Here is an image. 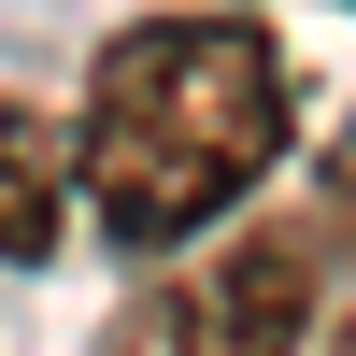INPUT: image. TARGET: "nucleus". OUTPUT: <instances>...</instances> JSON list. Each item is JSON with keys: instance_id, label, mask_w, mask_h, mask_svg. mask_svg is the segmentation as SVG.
I'll use <instances>...</instances> for the list:
<instances>
[{"instance_id": "nucleus-5", "label": "nucleus", "mask_w": 356, "mask_h": 356, "mask_svg": "<svg viewBox=\"0 0 356 356\" xmlns=\"http://www.w3.org/2000/svg\"><path fill=\"white\" fill-rule=\"evenodd\" d=\"M328 356H356V314H328Z\"/></svg>"}, {"instance_id": "nucleus-1", "label": "nucleus", "mask_w": 356, "mask_h": 356, "mask_svg": "<svg viewBox=\"0 0 356 356\" xmlns=\"http://www.w3.org/2000/svg\"><path fill=\"white\" fill-rule=\"evenodd\" d=\"M300 143V72L257 15H129L86 57L72 100V186L114 243L171 257L228 228Z\"/></svg>"}, {"instance_id": "nucleus-2", "label": "nucleus", "mask_w": 356, "mask_h": 356, "mask_svg": "<svg viewBox=\"0 0 356 356\" xmlns=\"http://www.w3.org/2000/svg\"><path fill=\"white\" fill-rule=\"evenodd\" d=\"M328 214H257L228 243H200L186 271H157L129 314L100 328V356H300L328 328Z\"/></svg>"}, {"instance_id": "nucleus-3", "label": "nucleus", "mask_w": 356, "mask_h": 356, "mask_svg": "<svg viewBox=\"0 0 356 356\" xmlns=\"http://www.w3.org/2000/svg\"><path fill=\"white\" fill-rule=\"evenodd\" d=\"M57 228H72V129L43 100H0V257L43 271Z\"/></svg>"}, {"instance_id": "nucleus-4", "label": "nucleus", "mask_w": 356, "mask_h": 356, "mask_svg": "<svg viewBox=\"0 0 356 356\" xmlns=\"http://www.w3.org/2000/svg\"><path fill=\"white\" fill-rule=\"evenodd\" d=\"M314 214H328V228H342V243H356V129L328 143V171H314Z\"/></svg>"}]
</instances>
